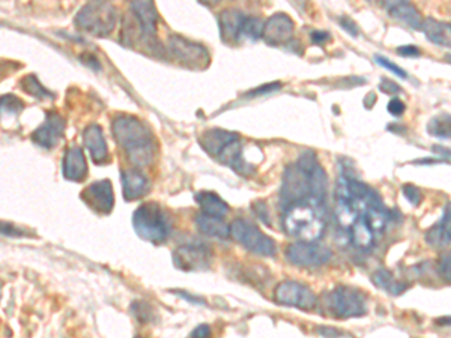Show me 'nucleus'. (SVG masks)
<instances>
[{
	"mask_svg": "<svg viewBox=\"0 0 451 338\" xmlns=\"http://www.w3.org/2000/svg\"><path fill=\"white\" fill-rule=\"evenodd\" d=\"M113 139L125 152L131 164L137 167L149 165L155 156L156 141L151 128L136 116L119 115L112 124Z\"/></svg>",
	"mask_w": 451,
	"mask_h": 338,
	"instance_id": "7ed1b4c3",
	"label": "nucleus"
},
{
	"mask_svg": "<svg viewBox=\"0 0 451 338\" xmlns=\"http://www.w3.org/2000/svg\"><path fill=\"white\" fill-rule=\"evenodd\" d=\"M375 60H376V64H379V65H381V66H384L385 69L392 71V72H393V74H396L397 77H400V78H408L406 71H405L404 68H400L399 65L393 64V62H392V60H388L387 57H384V56H379V54H376V56H375Z\"/></svg>",
	"mask_w": 451,
	"mask_h": 338,
	"instance_id": "2f4dec72",
	"label": "nucleus"
},
{
	"mask_svg": "<svg viewBox=\"0 0 451 338\" xmlns=\"http://www.w3.org/2000/svg\"><path fill=\"white\" fill-rule=\"evenodd\" d=\"M388 14L397 21L406 24L411 29H421L423 28V17L418 9L411 5L409 2H392L387 5Z\"/></svg>",
	"mask_w": 451,
	"mask_h": 338,
	"instance_id": "5701e85b",
	"label": "nucleus"
},
{
	"mask_svg": "<svg viewBox=\"0 0 451 338\" xmlns=\"http://www.w3.org/2000/svg\"><path fill=\"white\" fill-rule=\"evenodd\" d=\"M438 272L445 281L451 283V252H447L441 257L440 263H438Z\"/></svg>",
	"mask_w": 451,
	"mask_h": 338,
	"instance_id": "72a5a7b5",
	"label": "nucleus"
},
{
	"mask_svg": "<svg viewBox=\"0 0 451 338\" xmlns=\"http://www.w3.org/2000/svg\"><path fill=\"white\" fill-rule=\"evenodd\" d=\"M326 307L337 319L361 317L367 313V298L358 289L337 287L326 295Z\"/></svg>",
	"mask_w": 451,
	"mask_h": 338,
	"instance_id": "6e6552de",
	"label": "nucleus"
},
{
	"mask_svg": "<svg viewBox=\"0 0 451 338\" xmlns=\"http://www.w3.org/2000/svg\"><path fill=\"white\" fill-rule=\"evenodd\" d=\"M401 192H404V196L408 199V202H409L411 204H413V206H418V204H420L421 200H423L421 191H420V188H417L416 185L408 184V185H405L404 188H401Z\"/></svg>",
	"mask_w": 451,
	"mask_h": 338,
	"instance_id": "473e14b6",
	"label": "nucleus"
},
{
	"mask_svg": "<svg viewBox=\"0 0 451 338\" xmlns=\"http://www.w3.org/2000/svg\"><path fill=\"white\" fill-rule=\"evenodd\" d=\"M319 332H321V334H324V335H326V337H333V338H336V337H338V335H340V332H338V331H336V330H330V328H324V330H321Z\"/></svg>",
	"mask_w": 451,
	"mask_h": 338,
	"instance_id": "79ce46f5",
	"label": "nucleus"
},
{
	"mask_svg": "<svg viewBox=\"0 0 451 338\" xmlns=\"http://www.w3.org/2000/svg\"><path fill=\"white\" fill-rule=\"evenodd\" d=\"M379 89L384 92V93H388V95H396L400 92V88L397 86V84L392 80L388 78H382L381 80V84H379Z\"/></svg>",
	"mask_w": 451,
	"mask_h": 338,
	"instance_id": "c9c22d12",
	"label": "nucleus"
},
{
	"mask_svg": "<svg viewBox=\"0 0 451 338\" xmlns=\"http://www.w3.org/2000/svg\"><path fill=\"white\" fill-rule=\"evenodd\" d=\"M340 24H341V29H345L349 35L352 36H357L358 35V28H357V23L350 20L349 17H343L340 18Z\"/></svg>",
	"mask_w": 451,
	"mask_h": 338,
	"instance_id": "e433bc0d",
	"label": "nucleus"
},
{
	"mask_svg": "<svg viewBox=\"0 0 451 338\" xmlns=\"http://www.w3.org/2000/svg\"><path fill=\"white\" fill-rule=\"evenodd\" d=\"M405 110H406V105H405V103L401 101L400 98H392V101L388 103V112H389V115H393V116L399 117V116H401V115L405 113Z\"/></svg>",
	"mask_w": 451,
	"mask_h": 338,
	"instance_id": "f704fd0d",
	"label": "nucleus"
},
{
	"mask_svg": "<svg viewBox=\"0 0 451 338\" xmlns=\"http://www.w3.org/2000/svg\"><path fill=\"white\" fill-rule=\"evenodd\" d=\"M280 89V83H273V84H265L263 88L261 89H254L251 91L249 95H261V93H266V92H273V91H277Z\"/></svg>",
	"mask_w": 451,
	"mask_h": 338,
	"instance_id": "a19ab883",
	"label": "nucleus"
},
{
	"mask_svg": "<svg viewBox=\"0 0 451 338\" xmlns=\"http://www.w3.org/2000/svg\"><path fill=\"white\" fill-rule=\"evenodd\" d=\"M122 191L124 199L128 202L144 197L151 190V180L140 170H124L120 172Z\"/></svg>",
	"mask_w": 451,
	"mask_h": 338,
	"instance_id": "f3484780",
	"label": "nucleus"
},
{
	"mask_svg": "<svg viewBox=\"0 0 451 338\" xmlns=\"http://www.w3.org/2000/svg\"><path fill=\"white\" fill-rule=\"evenodd\" d=\"M333 251L316 243H294L286 248V259L301 268H318L330 262Z\"/></svg>",
	"mask_w": 451,
	"mask_h": 338,
	"instance_id": "9d476101",
	"label": "nucleus"
},
{
	"mask_svg": "<svg viewBox=\"0 0 451 338\" xmlns=\"http://www.w3.org/2000/svg\"><path fill=\"white\" fill-rule=\"evenodd\" d=\"M212 251L205 244H185L173 251V263L181 271L196 272L211 268Z\"/></svg>",
	"mask_w": 451,
	"mask_h": 338,
	"instance_id": "f8f14e48",
	"label": "nucleus"
},
{
	"mask_svg": "<svg viewBox=\"0 0 451 338\" xmlns=\"http://www.w3.org/2000/svg\"><path fill=\"white\" fill-rule=\"evenodd\" d=\"M131 9L132 14L139 20L140 32L144 36V40H155L158 20V12L155 9V5L151 2H134L131 4Z\"/></svg>",
	"mask_w": 451,
	"mask_h": 338,
	"instance_id": "412c9836",
	"label": "nucleus"
},
{
	"mask_svg": "<svg viewBox=\"0 0 451 338\" xmlns=\"http://www.w3.org/2000/svg\"><path fill=\"white\" fill-rule=\"evenodd\" d=\"M328 177L314 152H304L297 163L290 164L283 175L280 191L282 208L294 203H309L325 214Z\"/></svg>",
	"mask_w": 451,
	"mask_h": 338,
	"instance_id": "f03ea898",
	"label": "nucleus"
},
{
	"mask_svg": "<svg viewBox=\"0 0 451 338\" xmlns=\"http://www.w3.org/2000/svg\"><path fill=\"white\" fill-rule=\"evenodd\" d=\"M24 104L16 98L14 95H4L2 96V110L4 113H14V115H18L21 110H23Z\"/></svg>",
	"mask_w": 451,
	"mask_h": 338,
	"instance_id": "7c9ffc66",
	"label": "nucleus"
},
{
	"mask_svg": "<svg viewBox=\"0 0 451 338\" xmlns=\"http://www.w3.org/2000/svg\"><path fill=\"white\" fill-rule=\"evenodd\" d=\"M263 26L265 23L259 20L258 17H246L242 26V41H258L263 35Z\"/></svg>",
	"mask_w": 451,
	"mask_h": 338,
	"instance_id": "c756f323",
	"label": "nucleus"
},
{
	"mask_svg": "<svg viewBox=\"0 0 451 338\" xmlns=\"http://www.w3.org/2000/svg\"><path fill=\"white\" fill-rule=\"evenodd\" d=\"M170 50H172L173 54H176L182 62L194 64L196 66H199L200 62H203L205 65H208L210 62V54L202 45L182 40L179 36H173V38L170 40Z\"/></svg>",
	"mask_w": 451,
	"mask_h": 338,
	"instance_id": "dca6fc26",
	"label": "nucleus"
},
{
	"mask_svg": "<svg viewBox=\"0 0 451 338\" xmlns=\"http://www.w3.org/2000/svg\"><path fill=\"white\" fill-rule=\"evenodd\" d=\"M433 151L435 152H438V153H443V155H448V156H451V151H448V149H444V148H433Z\"/></svg>",
	"mask_w": 451,
	"mask_h": 338,
	"instance_id": "c03bdc74",
	"label": "nucleus"
},
{
	"mask_svg": "<svg viewBox=\"0 0 451 338\" xmlns=\"http://www.w3.org/2000/svg\"><path fill=\"white\" fill-rule=\"evenodd\" d=\"M246 17L247 16H244L242 12L235 9L223 11L220 17H218V21H220L222 41H224L226 44H238L239 41H242L241 35Z\"/></svg>",
	"mask_w": 451,
	"mask_h": 338,
	"instance_id": "6ab92c4d",
	"label": "nucleus"
},
{
	"mask_svg": "<svg viewBox=\"0 0 451 338\" xmlns=\"http://www.w3.org/2000/svg\"><path fill=\"white\" fill-rule=\"evenodd\" d=\"M83 143L89 151L92 161L96 164H103L108 158V149L104 139L103 128L98 124H91L83 131Z\"/></svg>",
	"mask_w": 451,
	"mask_h": 338,
	"instance_id": "a211bd4d",
	"label": "nucleus"
},
{
	"mask_svg": "<svg viewBox=\"0 0 451 338\" xmlns=\"http://www.w3.org/2000/svg\"><path fill=\"white\" fill-rule=\"evenodd\" d=\"M211 337V328L208 325H199V327L191 332V338H210Z\"/></svg>",
	"mask_w": 451,
	"mask_h": 338,
	"instance_id": "58836bf2",
	"label": "nucleus"
},
{
	"mask_svg": "<svg viewBox=\"0 0 451 338\" xmlns=\"http://www.w3.org/2000/svg\"><path fill=\"white\" fill-rule=\"evenodd\" d=\"M196 226L199 227V231L211 238H218V239H227L230 236V226H227L223 218H218V216L206 215L200 212L196 216Z\"/></svg>",
	"mask_w": 451,
	"mask_h": 338,
	"instance_id": "393cba45",
	"label": "nucleus"
},
{
	"mask_svg": "<svg viewBox=\"0 0 451 338\" xmlns=\"http://www.w3.org/2000/svg\"><path fill=\"white\" fill-rule=\"evenodd\" d=\"M274 299L280 305L294 307L304 311H310L316 307V295L312 289L297 281H283L280 283L274 291Z\"/></svg>",
	"mask_w": 451,
	"mask_h": 338,
	"instance_id": "9b49d317",
	"label": "nucleus"
},
{
	"mask_svg": "<svg viewBox=\"0 0 451 338\" xmlns=\"http://www.w3.org/2000/svg\"><path fill=\"white\" fill-rule=\"evenodd\" d=\"M230 236L249 251L258 256L274 257L277 248L274 240L259 231L253 223L238 218L230 224Z\"/></svg>",
	"mask_w": 451,
	"mask_h": 338,
	"instance_id": "1a4fd4ad",
	"label": "nucleus"
},
{
	"mask_svg": "<svg viewBox=\"0 0 451 338\" xmlns=\"http://www.w3.org/2000/svg\"><path fill=\"white\" fill-rule=\"evenodd\" d=\"M132 226L136 233L148 243L161 244L169 238L172 224L167 212L158 203H143L134 211Z\"/></svg>",
	"mask_w": 451,
	"mask_h": 338,
	"instance_id": "423d86ee",
	"label": "nucleus"
},
{
	"mask_svg": "<svg viewBox=\"0 0 451 338\" xmlns=\"http://www.w3.org/2000/svg\"><path fill=\"white\" fill-rule=\"evenodd\" d=\"M81 200L95 212L103 215L110 214L115 206V194L110 180H96V182L84 188L81 192Z\"/></svg>",
	"mask_w": 451,
	"mask_h": 338,
	"instance_id": "ddd939ff",
	"label": "nucleus"
},
{
	"mask_svg": "<svg viewBox=\"0 0 451 338\" xmlns=\"http://www.w3.org/2000/svg\"><path fill=\"white\" fill-rule=\"evenodd\" d=\"M426 243L433 248H445L451 244V203H448L443 218L426 233Z\"/></svg>",
	"mask_w": 451,
	"mask_h": 338,
	"instance_id": "4be33fe9",
	"label": "nucleus"
},
{
	"mask_svg": "<svg viewBox=\"0 0 451 338\" xmlns=\"http://www.w3.org/2000/svg\"><path fill=\"white\" fill-rule=\"evenodd\" d=\"M428 132L432 137L451 139V115H440L430 119L428 124Z\"/></svg>",
	"mask_w": 451,
	"mask_h": 338,
	"instance_id": "cd10ccee",
	"label": "nucleus"
},
{
	"mask_svg": "<svg viewBox=\"0 0 451 338\" xmlns=\"http://www.w3.org/2000/svg\"><path fill=\"white\" fill-rule=\"evenodd\" d=\"M20 84H21V88H23V91L26 92V93H29V95H32V96H35L36 100H45V98H53V93L52 92H48L42 84L40 83V80L36 78L35 76H26L24 77L21 81H20Z\"/></svg>",
	"mask_w": 451,
	"mask_h": 338,
	"instance_id": "c85d7f7f",
	"label": "nucleus"
},
{
	"mask_svg": "<svg viewBox=\"0 0 451 338\" xmlns=\"http://www.w3.org/2000/svg\"><path fill=\"white\" fill-rule=\"evenodd\" d=\"M310 38L314 44H324L328 40H330V33L328 32H324V30H316L310 35Z\"/></svg>",
	"mask_w": 451,
	"mask_h": 338,
	"instance_id": "ea45409f",
	"label": "nucleus"
},
{
	"mask_svg": "<svg viewBox=\"0 0 451 338\" xmlns=\"http://www.w3.org/2000/svg\"><path fill=\"white\" fill-rule=\"evenodd\" d=\"M421 30L424 32L426 38L435 45L451 48V24L428 18L423 21Z\"/></svg>",
	"mask_w": 451,
	"mask_h": 338,
	"instance_id": "b1692460",
	"label": "nucleus"
},
{
	"mask_svg": "<svg viewBox=\"0 0 451 338\" xmlns=\"http://www.w3.org/2000/svg\"><path fill=\"white\" fill-rule=\"evenodd\" d=\"M199 143L217 161L230 167L234 172L242 176L254 173V165L244 160V148L236 132L212 128L202 132Z\"/></svg>",
	"mask_w": 451,
	"mask_h": 338,
	"instance_id": "20e7f679",
	"label": "nucleus"
},
{
	"mask_svg": "<svg viewBox=\"0 0 451 338\" xmlns=\"http://www.w3.org/2000/svg\"><path fill=\"white\" fill-rule=\"evenodd\" d=\"M282 223L289 236L301 243H316L325 232V214L309 203H294L282 208Z\"/></svg>",
	"mask_w": 451,
	"mask_h": 338,
	"instance_id": "39448f33",
	"label": "nucleus"
},
{
	"mask_svg": "<svg viewBox=\"0 0 451 338\" xmlns=\"http://www.w3.org/2000/svg\"><path fill=\"white\" fill-rule=\"evenodd\" d=\"M372 280H373L376 287H381V289H384V291H387L388 293H392V295H400L401 292H405L406 287H408L404 283H399L393 276V274L389 272V271H387V269L376 271L372 275Z\"/></svg>",
	"mask_w": 451,
	"mask_h": 338,
	"instance_id": "bb28decb",
	"label": "nucleus"
},
{
	"mask_svg": "<svg viewBox=\"0 0 451 338\" xmlns=\"http://www.w3.org/2000/svg\"><path fill=\"white\" fill-rule=\"evenodd\" d=\"M194 199H196V202L199 203L202 212L206 215H212V216H218V218H223V216H226L229 212L227 203L222 197H218L215 192L200 191V192H198L196 196H194Z\"/></svg>",
	"mask_w": 451,
	"mask_h": 338,
	"instance_id": "a878e982",
	"label": "nucleus"
},
{
	"mask_svg": "<svg viewBox=\"0 0 451 338\" xmlns=\"http://www.w3.org/2000/svg\"><path fill=\"white\" fill-rule=\"evenodd\" d=\"M397 54L413 57V56H420V50H418V47H416V45H404V47L397 48Z\"/></svg>",
	"mask_w": 451,
	"mask_h": 338,
	"instance_id": "4c0bfd02",
	"label": "nucleus"
},
{
	"mask_svg": "<svg viewBox=\"0 0 451 338\" xmlns=\"http://www.w3.org/2000/svg\"><path fill=\"white\" fill-rule=\"evenodd\" d=\"M64 177L71 182H81L88 176V163L79 146H72L65 152L62 163Z\"/></svg>",
	"mask_w": 451,
	"mask_h": 338,
	"instance_id": "aec40b11",
	"label": "nucleus"
},
{
	"mask_svg": "<svg viewBox=\"0 0 451 338\" xmlns=\"http://www.w3.org/2000/svg\"><path fill=\"white\" fill-rule=\"evenodd\" d=\"M116 21L118 11L112 4L107 2H91L84 5L76 18L79 28L93 36L112 33L116 28Z\"/></svg>",
	"mask_w": 451,
	"mask_h": 338,
	"instance_id": "0eeeda50",
	"label": "nucleus"
},
{
	"mask_svg": "<svg viewBox=\"0 0 451 338\" xmlns=\"http://www.w3.org/2000/svg\"><path fill=\"white\" fill-rule=\"evenodd\" d=\"M295 32V23L287 14H275L265 23L262 38L270 45H285L292 41Z\"/></svg>",
	"mask_w": 451,
	"mask_h": 338,
	"instance_id": "2eb2a0df",
	"label": "nucleus"
},
{
	"mask_svg": "<svg viewBox=\"0 0 451 338\" xmlns=\"http://www.w3.org/2000/svg\"><path fill=\"white\" fill-rule=\"evenodd\" d=\"M438 325H441V327H445V325H448V327H451V317H443V319H438L436 320Z\"/></svg>",
	"mask_w": 451,
	"mask_h": 338,
	"instance_id": "37998d69",
	"label": "nucleus"
},
{
	"mask_svg": "<svg viewBox=\"0 0 451 338\" xmlns=\"http://www.w3.org/2000/svg\"><path fill=\"white\" fill-rule=\"evenodd\" d=\"M65 132V119L53 112H48L45 115L44 122L33 131L32 140L38 144L40 148L52 149L57 146L60 139L64 137Z\"/></svg>",
	"mask_w": 451,
	"mask_h": 338,
	"instance_id": "4468645a",
	"label": "nucleus"
},
{
	"mask_svg": "<svg viewBox=\"0 0 451 338\" xmlns=\"http://www.w3.org/2000/svg\"><path fill=\"white\" fill-rule=\"evenodd\" d=\"M388 209L377 192L361 180L341 175L336 190V221L348 236L358 226H370L379 235L388 223Z\"/></svg>",
	"mask_w": 451,
	"mask_h": 338,
	"instance_id": "f257e3e1",
	"label": "nucleus"
}]
</instances>
